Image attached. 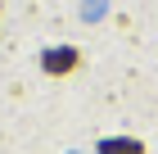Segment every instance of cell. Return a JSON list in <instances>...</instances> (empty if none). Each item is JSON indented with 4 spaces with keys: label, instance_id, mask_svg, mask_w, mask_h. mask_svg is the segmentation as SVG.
Masks as SVG:
<instances>
[{
    "label": "cell",
    "instance_id": "6da1fadb",
    "mask_svg": "<svg viewBox=\"0 0 158 154\" xmlns=\"http://www.w3.org/2000/svg\"><path fill=\"white\" fill-rule=\"evenodd\" d=\"M77 59H81V55H77L73 46H63V50H45V55H41L45 73H73V68H77Z\"/></svg>",
    "mask_w": 158,
    "mask_h": 154
},
{
    "label": "cell",
    "instance_id": "7a4b0ae2",
    "mask_svg": "<svg viewBox=\"0 0 158 154\" xmlns=\"http://www.w3.org/2000/svg\"><path fill=\"white\" fill-rule=\"evenodd\" d=\"M99 154H145V145H135V141H104Z\"/></svg>",
    "mask_w": 158,
    "mask_h": 154
}]
</instances>
